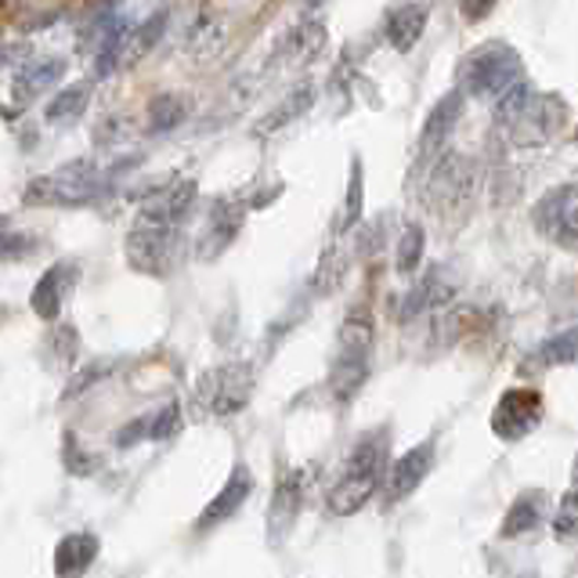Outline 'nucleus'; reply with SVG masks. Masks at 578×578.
<instances>
[{
  "label": "nucleus",
  "instance_id": "20e7f679",
  "mask_svg": "<svg viewBox=\"0 0 578 578\" xmlns=\"http://www.w3.org/2000/svg\"><path fill=\"white\" fill-rule=\"evenodd\" d=\"M167 30V11H152L149 19H141L135 25H113L105 33L101 51H98V62H95V73L98 76H109L116 69H127V65H138L149 51L156 47V41L163 36Z\"/></svg>",
  "mask_w": 578,
  "mask_h": 578
},
{
  "label": "nucleus",
  "instance_id": "dca6fc26",
  "mask_svg": "<svg viewBox=\"0 0 578 578\" xmlns=\"http://www.w3.org/2000/svg\"><path fill=\"white\" fill-rule=\"evenodd\" d=\"M98 535L73 532L55 546V578H84V571L98 560Z\"/></svg>",
  "mask_w": 578,
  "mask_h": 578
},
{
  "label": "nucleus",
  "instance_id": "7c9ffc66",
  "mask_svg": "<svg viewBox=\"0 0 578 578\" xmlns=\"http://www.w3.org/2000/svg\"><path fill=\"white\" fill-rule=\"evenodd\" d=\"M65 467L73 470V474H90V470H95V463L98 459L95 456H84L81 452V441H76V434L73 430H65Z\"/></svg>",
  "mask_w": 578,
  "mask_h": 578
},
{
  "label": "nucleus",
  "instance_id": "bb28decb",
  "mask_svg": "<svg viewBox=\"0 0 578 578\" xmlns=\"http://www.w3.org/2000/svg\"><path fill=\"white\" fill-rule=\"evenodd\" d=\"M424 246H427V239H424V228L419 225H409L402 232V243H398V271L402 275H409L419 260H424Z\"/></svg>",
  "mask_w": 578,
  "mask_h": 578
},
{
  "label": "nucleus",
  "instance_id": "2eb2a0df",
  "mask_svg": "<svg viewBox=\"0 0 578 578\" xmlns=\"http://www.w3.org/2000/svg\"><path fill=\"white\" fill-rule=\"evenodd\" d=\"M62 76H65V58L58 55L25 58V65L15 73V84H11V95H15V101H30L33 95H41V90L55 87Z\"/></svg>",
  "mask_w": 578,
  "mask_h": 578
},
{
  "label": "nucleus",
  "instance_id": "4be33fe9",
  "mask_svg": "<svg viewBox=\"0 0 578 578\" xmlns=\"http://www.w3.org/2000/svg\"><path fill=\"white\" fill-rule=\"evenodd\" d=\"M459 109H463V90H449V95L430 109L424 135H419V149L427 152V149H434V144H441L445 138H449V130L459 120Z\"/></svg>",
  "mask_w": 578,
  "mask_h": 578
},
{
  "label": "nucleus",
  "instance_id": "412c9836",
  "mask_svg": "<svg viewBox=\"0 0 578 578\" xmlns=\"http://www.w3.org/2000/svg\"><path fill=\"white\" fill-rule=\"evenodd\" d=\"M314 105V84H297L289 95L275 105V109L260 120L257 127H254V135H275L279 127H286V124H293L297 116H304L308 109Z\"/></svg>",
  "mask_w": 578,
  "mask_h": 578
},
{
  "label": "nucleus",
  "instance_id": "c9c22d12",
  "mask_svg": "<svg viewBox=\"0 0 578 578\" xmlns=\"http://www.w3.org/2000/svg\"><path fill=\"white\" fill-rule=\"evenodd\" d=\"M4 314H8V308H0V319H4Z\"/></svg>",
  "mask_w": 578,
  "mask_h": 578
},
{
  "label": "nucleus",
  "instance_id": "2f4dec72",
  "mask_svg": "<svg viewBox=\"0 0 578 578\" xmlns=\"http://www.w3.org/2000/svg\"><path fill=\"white\" fill-rule=\"evenodd\" d=\"M554 535L564 538V543H568V538L575 535V492L571 489L564 492V499H560V510H557V517H554Z\"/></svg>",
  "mask_w": 578,
  "mask_h": 578
},
{
  "label": "nucleus",
  "instance_id": "9b49d317",
  "mask_svg": "<svg viewBox=\"0 0 578 578\" xmlns=\"http://www.w3.org/2000/svg\"><path fill=\"white\" fill-rule=\"evenodd\" d=\"M300 506H304V474H286L279 484H275L271 495V510H268V543L282 546L293 521L300 517Z\"/></svg>",
  "mask_w": 578,
  "mask_h": 578
},
{
  "label": "nucleus",
  "instance_id": "72a5a7b5",
  "mask_svg": "<svg viewBox=\"0 0 578 578\" xmlns=\"http://www.w3.org/2000/svg\"><path fill=\"white\" fill-rule=\"evenodd\" d=\"M15 58H33V51L30 44H0V65H8V62H15Z\"/></svg>",
  "mask_w": 578,
  "mask_h": 578
},
{
  "label": "nucleus",
  "instance_id": "6ab92c4d",
  "mask_svg": "<svg viewBox=\"0 0 578 578\" xmlns=\"http://www.w3.org/2000/svg\"><path fill=\"white\" fill-rule=\"evenodd\" d=\"M427 19H430V8L427 4H402L394 8L387 22H384V33L387 41L398 47V51H413L419 44V36L427 30Z\"/></svg>",
  "mask_w": 578,
  "mask_h": 578
},
{
  "label": "nucleus",
  "instance_id": "b1692460",
  "mask_svg": "<svg viewBox=\"0 0 578 578\" xmlns=\"http://www.w3.org/2000/svg\"><path fill=\"white\" fill-rule=\"evenodd\" d=\"M228 41V22L225 19H217V15H203L200 22L192 25L189 30V51H195L200 58H210V55H217L221 44Z\"/></svg>",
  "mask_w": 578,
  "mask_h": 578
},
{
  "label": "nucleus",
  "instance_id": "5701e85b",
  "mask_svg": "<svg viewBox=\"0 0 578 578\" xmlns=\"http://www.w3.org/2000/svg\"><path fill=\"white\" fill-rule=\"evenodd\" d=\"M538 517H543V495L538 492H524L514 499V506L506 510V517H503V528H499V535L503 538H517L524 532H532Z\"/></svg>",
  "mask_w": 578,
  "mask_h": 578
},
{
  "label": "nucleus",
  "instance_id": "1a4fd4ad",
  "mask_svg": "<svg viewBox=\"0 0 578 578\" xmlns=\"http://www.w3.org/2000/svg\"><path fill=\"white\" fill-rule=\"evenodd\" d=\"M535 225L543 228L549 239L575 249V185L571 181H564V185L549 189L543 195V203L535 210Z\"/></svg>",
  "mask_w": 578,
  "mask_h": 578
},
{
  "label": "nucleus",
  "instance_id": "473e14b6",
  "mask_svg": "<svg viewBox=\"0 0 578 578\" xmlns=\"http://www.w3.org/2000/svg\"><path fill=\"white\" fill-rule=\"evenodd\" d=\"M351 185H354V189H347L344 221H354V217H358V210H362V170H358V163H354V178H351Z\"/></svg>",
  "mask_w": 578,
  "mask_h": 578
},
{
  "label": "nucleus",
  "instance_id": "f257e3e1",
  "mask_svg": "<svg viewBox=\"0 0 578 578\" xmlns=\"http://www.w3.org/2000/svg\"><path fill=\"white\" fill-rule=\"evenodd\" d=\"M499 101V124L510 127L517 144H546L549 138L557 135L560 124H564V101L554 95H538L528 84H517L510 87Z\"/></svg>",
  "mask_w": 578,
  "mask_h": 578
},
{
  "label": "nucleus",
  "instance_id": "6e6552de",
  "mask_svg": "<svg viewBox=\"0 0 578 578\" xmlns=\"http://www.w3.org/2000/svg\"><path fill=\"white\" fill-rule=\"evenodd\" d=\"M543 424V394L532 387H510L492 413V430L499 441H521Z\"/></svg>",
  "mask_w": 578,
  "mask_h": 578
},
{
  "label": "nucleus",
  "instance_id": "0eeeda50",
  "mask_svg": "<svg viewBox=\"0 0 578 578\" xmlns=\"http://www.w3.org/2000/svg\"><path fill=\"white\" fill-rule=\"evenodd\" d=\"M178 228L174 225H152V221H138L130 228L127 239V257L135 260V268L163 275L174 268L178 260Z\"/></svg>",
  "mask_w": 578,
  "mask_h": 578
},
{
  "label": "nucleus",
  "instance_id": "cd10ccee",
  "mask_svg": "<svg viewBox=\"0 0 578 578\" xmlns=\"http://www.w3.org/2000/svg\"><path fill=\"white\" fill-rule=\"evenodd\" d=\"M41 239L30 232H0V260H25Z\"/></svg>",
  "mask_w": 578,
  "mask_h": 578
},
{
  "label": "nucleus",
  "instance_id": "4468645a",
  "mask_svg": "<svg viewBox=\"0 0 578 578\" xmlns=\"http://www.w3.org/2000/svg\"><path fill=\"white\" fill-rule=\"evenodd\" d=\"M76 275H81V271H76V265H51L41 275V282L33 286V297H30V308L36 311V319H44V322H55L58 319L62 300L73 289Z\"/></svg>",
  "mask_w": 578,
  "mask_h": 578
},
{
  "label": "nucleus",
  "instance_id": "f704fd0d",
  "mask_svg": "<svg viewBox=\"0 0 578 578\" xmlns=\"http://www.w3.org/2000/svg\"><path fill=\"white\" fill-rule=\"evenodd\" d=\"M521 578H538V575H535V571H528V575H521Z\"/></svg>",
  "mask_w": 578,
  "mask_h": 578
},
{
  "label": "nucleus",
  "instance_id": "a878e982",
  "mask_svg": "<svg viewBox=\"0 0 578 578\" xmlns=\"http://www.w3.org/2000/svg\"><path fill=\"white\" fill-rule=\"evenodd\" d=\"M185 109H189V101L181 95H156L149 105V130L163 135V130L178 127L181 120H185Z\"/></svg>",
  "mask_w": 578,
  "mask_h": 578
},
{
  "label": "nucleus",
  "instance_id": "ddd939ff",
  "mask_svg": "<svg viewBox=\"0 0 578 578\" xmlns=\"http://www.w3.org/2000/svg\"><path fill=\"white\" fill-rule=\"evenodd\" d=\"M178 430H181V405L167 402L156 413H144L135 419V424H127L120 434H116V445H120V449H130V445H138V441H167V438H174Z\"/></svg>",
  "mask_w": 578,
  "mask_h": 578
},
{
  "label": "nucleus",
  "instance_id": "f8f14e48",
  "mask_svg": "<svg viewBox=\"0 0 578 578\" xmlns=\"http://www.w3.org/2000/svg\"><path fill=\"white\" fill-rule=\"evenodd\" d=\"M430 470H434V441H419L405 456L394 459L390 478H387V503H398V499L413 495Z\"/></svg>",
  "mask_w": 578,
  "mask_h": 578
},
{
  "label": "nucleus",
  "instance_id": "423d86ee",
  "mask_svg": "<svg viewBox=\"0 0 578 578\" xmlns=\"http://www.w3.org/2000/svg\"><path fill=\"white\" fill-rule=\"evenodd\" d=\"M200 405L210 416H232L243 413L249 394H254V370L246 362H228L221 370H210L200 379Z\"/></svg>",
  "mask_w": 578,
  "mask_h": 578
},
{
  "label": "nucleus",
  "instance_id": "7ed1b4c3",
  "mask_svg": "<svg viewBox=\"0 0 578 578\" xmlns=\"http://www.w3.org/2000/svg\"><path fill=\"white\" fill-rule=\"evenodd\" d=\"M524 81V62L510 44H481L478 51H470V58L463 62V87L470 95L481 98H503L510 87H517Z\"/></svg>",
  "mask_w": 578,
  "mask_h": 578
},
{
  "label": "nucleus",
  "instance_id": "c756f323",
  "mask_svg": "<svg viewBox=\"0 0 578 578\" xmlns=\"http://www.w3.org/2000/svg\"><path fill=\"white\" fill-rule=\"evenodd\" d=\"M543 362H549V365H557V362H571L575 358V330H564L560 336H554V340H546L543 344Z\"/></svg>",
  "mask_w": 578,
  "mask_h": 578
},
{
  "label": "nucleus",
  "instance_id": "aec40b11",
  "mask_svg": "<svg viewBox=\"0 0 578 578\" xmlns=\"http://www.w3.org/2000/svg\"><path fill=\"white\" fill-rule=\"evenodd\" d=\"M456 293V289L441 279V271H430L424 282H419L416 289H409V297L402 300V311H398V319L402 322H409L416 319V314H424V311H434L438 304H445Z\"/></svg>",
  "mask_w": 578,
  "mask_h": 578
},
{
  "label": "nucleus",
  "instance_id": "a211bd4d",
  "mask_svg": "<svg viewBox=\"0 0 578 578\" xmlns=\"http://www.w3.org/2000/svg\"><path fill=\"white\" fill-rule=\"evenodd\" d=\"M239 225H243V206H235L232 200H217L214 206H210L206 235L200 243V257L210 260V257H217L221 249H228V243L235 239Z\"/></svg>",
  "mask_w": 578,
  "mask_h": 578
},
{
  "label": "nucleus",
  "instance_id": "f03ea898",
  "mask_svg": "<svg viewBox=\"0 0 578 578\" xmlns=\"http://www.w3.org/2000/svg\"><path fill=\"white\" fill-rule=\"evenodd\" d=\"M384 452H387V438H379V434L370 441H362L358 449L351 452L344 478H340L330 489V495H325V506H330L333 517H351L370 503L379 484V470H384Z\"/></svg>",
  "mask_w": 578,
  "mask_h": 578
},
{
  "label": "nucleus",
  "instance_id": "f3484780",
  "mask_svg": "<svg viewBox=\"0 0 578 578\" xmlns=\"http://www.w3.org/2000/svg\"><path fill=\"white\" fill-rule=\"evenodd\" d=\"M192 200H195V181H181V185L174 181V185L156 192L152 200L141 206L138 221H152V225H174L178 228V221L192 210Z\"/></svg>",
  "mask_w": 578,
  "mask_h": 578
},
{
  "label": "nucleus",
  "instance_id": "39448f33",
  "mask_svg": "<svg viewBox=\"0 0 578 578\" xmlns=\"http://www.w3.org/2000/svg\"><path fill=\"white\" fill-rule=\"evenodd\" d=\"M109 195V174H81L76 167L55 170L25 185V203L30 206H90Z\"/></svg>",
  "mask_w": 578,
  "mask_h": 578
},
{
  "label": "nucleus",
  "instance_id": "c85d7f7f",
  "mask_svg": "<svg viewBox=\"0 0 578 578\" xmlns=\"http://www.w3.org/2000/svg\"><path fill=\"white\" fill-rule=\"evenodd\" d=\"M116 370V358H98V362H90L87 370H81V376L73 379L69 387H65V398H76V394H81L87 384H98V379H105Z\"/></svg>",
  "mask_w": 578,
  "mask_h": 578
},
{
  "label": "nucleus",
  "instance_id": "9d476101",
  "mask_svg": "<svg viewBox=\"0 0 578 578\" xmlns=\"http://www.w3.org/2000/svg\"><path fill=\"white\" fill-rule=\"evenodd\" d=\"M249 492H254V474H249L246 463H235L232 474H228V481H225V489H221L214 499H210L206 510L200 514V521H195V528L206 532V528H217V524L232 521V517L246 506Z\"/></svg>",
  "mask_w": 578,
  "mask_h": 578
},
{
  "label": "nucleus",
  "instance_id": "393cba45",
  "mask_svg": "<svg viewBox=\"0 0 578 578\" xmlns=\"http://www.w3.org/2000/svg\"><path fill=\"white\" fill-rule=\"evenodd\" d=\"M90 90H95V87H90L87 81L62 87L58 95L47 101V120L51 124H65V120H76V116H84L87 101H90Z\"/></svg>",
  "mask_w": 578,
  "mask_h": 578
}]
</instances>
